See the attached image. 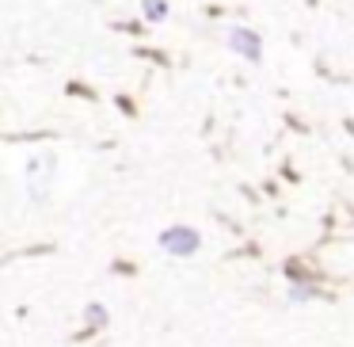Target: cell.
Returning a JSON list of instances; mask_svg holds the SVG:
<instances>
[{"instance_id":"6da1fadb","label":"cell","mask_w":354,"mask_h":347,"mask_svg":"<svg viewBox=\"0 0 354 347\" xmlns=\"http://www.w3.org/2000/svg\"><path fill=\"white\" fill-rule=\"evenodd\" d=\"M160 248L168 256H194L202 248V237L191 229V225H171V229L160 233Z\"/></svg>"},{"instance_id":"7a4b0ae2","label":"cell","mask_w":354,"mask_h":347,"mask_svg":"<svg viewBox=\"0 0 354 347\" xmlns=\"http://www.w3.org/2000/svg\"><path fill=\"white\" fill-rule=\"evenodd\" d=\"M232 46H236V50H244L248 57H259V46H255V35H248V31H232Z\"/></svg>"},{"instance_id":"3957f363","label":"cell","mask_w":354,"mask_h":347,"mask_svg":"<svg viewBox=\"0 0 354 347\" xmlns=\"http://www.w3.org/2000/svg\"><path fill=\"white\" fill-rule=\"evenodd\" d=\"M88 321L103 324V321H107V309H103V305H88Z\"/></svg>"}]
</instances>
